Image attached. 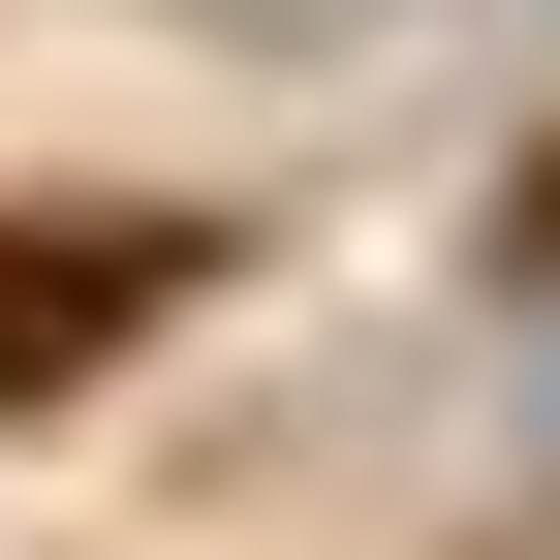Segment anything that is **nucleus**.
<instances>
[{
  "label": "nucleus",
  "mask_w": 560,
  "mask_h": 560,
  "mask_svg": "<svg viewBox=\"0 0 560 560\" xmlns=\"http://www.w3.org/2000/svg\"><path fill=\"white\" fill-rule=\"evenodd\" d=\"M187 312H219V219H125V187H0V436L125 405Z\"/></svg>",
  "instance_id": "obj_1"
},
{
  "label": "nucleus",
  "mask_w": 560,
  "mask_h": 560,
  "mask_svg": "<svg viewBox=\"0 0 560 560\" xmlns=\"http://www.w3.org/2000/svg\"><path fill=\"white\" fill-rule=\"evenodd\" d=\"M467 249H499L529 312H560V156H499V219H467Z\"/></svg>",
  "instance_id": "obj_2"
}]
</instances>
